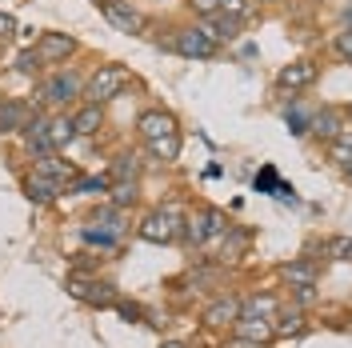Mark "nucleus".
Segmentation results:
<instances>
[{
	"mask_svg": "<svg viewBox=\"0 0 352 348\" xmlns=\"http://www.w3.org/2000/svg\"><path fill=\"white\" fill-rule=\"evenodd\" d=\"M140 240H153V244H173L188 232V224H184V213L176 208V204H164V208H156L153 217L140 220Z\"/></svg>",
	"mask_w": 352,
	"mask_h": 348,
	"instance_id": "obj_1",
	"label": "nucleus"
},
{
	"mask_svg": "<svg viewBox=\"0 0 352 348\" xmlns=\"http://www.w3.org/2000/svg\"><path fill=\"white\" fill-rule=\"evenodd\" d=\"M129 85H132L129 65H100L92 76H88L85 100H88V105H104V100H112V96H120Z\"/></svg>",
	"mask_w": 352,
	"mask_h": 348,
	"instance_id": "obj_2",
	"label": "nucleus"
},
{
	"mask_svg": "<svg viewBox=\"0 0 352 348\" xmlns=\"http://www.w3.org/2000/svg\"><path fill=\"white\" fill-rule=\"evenodd\" d=\"M68 292L76 301H85L92 308H116L120 305V292L104 281H88V276H68Z\"/></svg>",
	"mask_w": 352,
	"mask_h": 348,
	"instance_id": "obj_3",
	"label": "nucleus"
},
{
	"mask_svg": "<svg viewBox=\"0 0 352 348\" xmlns=\"http://www.w3.org/2000/svg\"><path fill=\"white\" fill-rule=\"evenodd\" d=\"M173 48L180 52V56H188V61H212V56L220 52V41H212L204 28H180Z\"/></svg>",
	"mask_w": 352,
	"mask_h": 348,
	"instance_id": "obj_4",
	"label": "nucleus"
},
{
	"mask_svg": "<svg viewBox=\"0 0 352 348\" xmlns=\"http://www.w3.org/2000/svg\"><path fill=\"white\" fill-rule=\"evenodd\" d=\"M100 12H104V21H109L116 32L136 36V32L144 28V17H140V8H136L132 0H100Z\"/></svg>",
	"mask_w": 352,
	"mask_h": 348,
	"instance_id": "obj_5",
	"label": "nucleus"
},
{
	"mask_svg": "<svg viewBox=\"0 0 352 348\" xmlns=\"http://www.w3.org/2000/svg\"><path fill=\"white\" fill-rule=\"evenodd\" d=\"M228 232V220H224V213L220 208H200L197 217L188 220V232L184 237L192 240V244H208V240H217Z\"/></svg>",
	"mask_w": 352,
	"mask_h": 348,
	"instance_id": "obj_6",
	"label": "nucleus"
},
{
	"mask_svg": "<svg viewBox=\"0 0 352 348\" xmlns=\"http://www.w3.org/2000/svg\"><path fill=\"white\" fill-rule=\"evenodd\" d=\"M36 96H44L48 105H72V96H80V76L76 72H52Z\"/></svg>",
	"mask_w": 352,
	"mask_h": 348,
	"instance_id": "obj_7",
	"label": "nucleus"
},
{
	"mask_svg": "<svg viewBox=\"0 0 352 348\" xmlns=\"http://www.w3.org/2000/svg\"><path fill=\"white\" fill-rule=\"evenodd\" d=\"M72 52H76V36H68V32H41V41H36V56L44 65H60Z\"/></svg>",
	"mask_w": 352,
	"mask_h": 348,
	"instance_id": "obj_8",
	"label": "nucleus"
},
{
	"mask_svg": "<svg viewBox=\"0 0 352 348\" xmlns=\"http://www.w3.org/2000/svg\"><path fill=\"white\" fill-rule=\"evenodd\" d=\"M316 76H320V68L312 65V61H292L276 72V88H285V92H300V88L316 85Z\"/></svg>",
	"mask_w": 352,
	"mask_h": 348,
	"instance_id": "obj_9",
	"label": "nucleus"
},
{
	"mask_svg": "<svg viewBox=\"0 0 352 348\" xmlns=\"http://www.w3.org/2000/svg\"><path fill=\"white\" fill-rule=\"evenodd\" d=\"M136 132L144 136V140H160V136H173L176 132V116L164 109H148L136 116Z\"/></svg>",
	"mask_w": 352,
	"mask_h": 348,
	"instance_id": "obj_10",
	"label": "nucleus"
},
{
	"mask_svg": "<svg viewBox=\"0 0 352 348\" xmlns=\"http://www.w3.org/2000/svg\"><path fill=\"white\" fill-rule=\"evenodd\" d=\"M32 124V109L21 100H0V132H24Z\"/></svg>",
	"mask_w": 352,
	"mask_h": 348,
	"instance_id": "obj_11",
	"label": "nucleus"
},
{
	"mask_svg": "<svg viewBox=\"0 0 352 348\" xmlns=\"http://www.w3.org/2000/svg\"><path fill=\"white\" fill-rule=\"evenodd\" d=\"M68 120H72V132H76V136H92V132L104 129V109H100V105H88V100H85V105L72 112Z\"/></svg>",
	"mask_w": 352,
	"mask_h": 348,
	"instance_id": "obj_12",
	"label": "nucleus"
},
{
	"mask_svg": "<svg viewBox=\"0 0 352 348\" xmlns=\"http://www.w3.org/2000/svg\"><path fill=\"white\" fill-rule=\"evenodd\" d=\"M340 129H344V112L340 109H320L316 116H312V124H308V132L320 136V140H336Z\"/></svg>",
	"mask_w": 352,
	"mask_h": 348,
	"instance_id": "obj_13",
	"label": "nucleus"
},
{
	"mask_svg": "<svg viewBox=\"0 0 352 348\" xmlns=\"http://www.w3.org/2000/svg\"><path fill=\"white\" fill-rule=\"evenodd\" d=\"M236 320H241V301H232V296H224V301H212V305L204 308V325H212V328L236 325Z\"/></svg>",
	"mask_w": 352,
	"mask_h": 348,
	"instance_id": "obj_14",
	"label": "nucleus"
},
{
	"mask_svg": "<svg viewBox=\"0 0 352 348\" xmlns=\"http://www.w3.org/2000/svg\"><path fill=\"white\" fill-rule=\"evenodd\" d=\"M272 316H276V296L268 292H256L241 305V320H272Z\"/></svg>",
	"mask_w": 352,
	"mask_h": 348,
	"instance_id": "obj_15",
	"label": "nucleus"
},
{
	"mask_svg": "<svg viewBox=\"0 0 352 348\" xmlns=\"http://www.w3.org/2000/svg\"><path fill=\"white\" fill-rule=\"evenodd\" d=\"M24 193H28V200H41V204H48V200H56V196H60V180L36 173V176H28V180H24Z\"/></svg>",
	"mask_w": 352,
	"mask_h": 348,
	"instance_id": "obj_16",
	"label": "nucleus"
},
{
	"mask_svg": "<svg viewBox=\"0 0 352 348\" xmlns=\"http://www.w3.org/2000/svg\"><path fill=\"white\" fill-rule=\"evenodd\" d=\"M24 144H28V153H32V156H48V153H52V140H48V120H32V124L24 129Z\"/></svg>",
	"mask_w": 352,
	"mask_h": 348,
	"instance_id": "obj_17",
	"label": "nucleus"
},
{
	"mask_svg": "<svg viewBox=\"0 0 352 348\" xmlns=\"http://www.w3.org/2000/svg\"><path fill=\"white\" fill-rule=\"evenodd\" d=\"M280 281L296 284V288H312L316 284V268L308 261H292V264H280Z\"/></svg>",
	"mask_w": 352,
	"mask_h": 348,
	"instance_id": "obj_18",
	"label": "nucleus"
},
{
	"mask_svg": "<svg viewBox=\"0 0 352 348\" xmlns=\"http://www.w3.org/2000/svg\"><path fill=\"white\" fill-rule=\"evenodd\" d=\"M236 332H241V340H248V345H264V340L276 336L272 332V320H236Z\"/></svg>",
	"mask_w": 352,
	"mask_h": 348,
	"instance_id": "obj_19",
	"label": "nucleus"
},
{
	"mask_svg": "<svg viewBox=\"0 0 352 348\" xmlns=\"http://www.w3.org/2000/svg\"><path fill=\"white\" fill-rule=\"evenodd\" d=\"M36 173L52 176V180H68V176H76V168H72V164H60L56 156L48 153V156H36Z\"/></svg>",
	"mask_w": 352,
	"mask_h": 348,
	"instance_id": "obj_20",
	"label": "nucleus"
},
{
	"mask_svg": "<svg viewBox=\"0 0 352 348\" xmlns=\"http://www.w3.org/2000/svg\"><path fill=\"white\" fill-rule=\"evenodd\" d=\"M305 328V316H300V308H292V312H280L276 320H272V332L276 336H296Z\"/></svg>",
	"mask_w": 352,
	"mask_h": 348,
	"instance_id": "obj_21",
	"label": "nucleus"
},
{
	"mask_svg": "<svg viewBox=\"0 0 352 348\" xmlns=\"http://www.w3.org/2000/svg\"><path fill=\"white\" fill-rule=\"evenodd\" d=\"M148 153L156 156V160H176L180 156V136H160V140H148Z\"/></svg>",
	"mask_w": 352,
	"mask_h": 348,
	"instance_id": "obj_22",
	"label": "nucleus"
},
{
	"mask_svg": "<svg viewBox=\"0 0 352 348\" xmlns=\"http://www.w3.org/2000/svg\"><path fill=\"white\" fill-rule=\"evenodd\" d=\"M72 136H76V132H72V120H48V140H52V153H56V149H65Z\"/></svg>",
	"mask_w": 352,
	"mask_h": 348,
	"instance_id": "obj_23",
	"label": "nucleus"
},
{
	"mask_svg": "<svg viewBox=\"0 0 352 348\" xmlns=\"http://www.w3.org/2000/svg\"><path fill=\"white\" fill-rule=\"evenodd\" d=\"M324 252H329L332 261H352V237H332L324 244Z\"/></svg>",
	"mask_w": 352,
	"mask_h": 348,
	"instance_id": "obj_24",
	"label": "nucleus"
},
{
	"mask_svg": "<svg viewBox=\"0 0 352 348\" xmlns=\"http://www.w3.org/2000/svg\"><path fill=\"white\" fill-rule=\"evenodd\" d=\"M332 52H336L344 65H352V28H344V32L332 36Z\"/></svg>",
	"mask_w": 352,
	"mask_h": 348,
	"instance_id": "obj_25",
	"label": "nucleus"
},
{
	"mask_svg": "<svg viewBox=\"0 0 352 348\" xmlns=\"http://www.w3.org/2000/svg\"><path fill=\"white\" fill-rule=\"evenodd\" d=\"M136 200V188H132V180H120L116 188H112V204L116 208H124V204H132Z\"/></svg>",
	"mask_w": 352,
	"mask_h": 348,
	"instance_id": "obj_26",
	"label": "nucleus"
},
{
	"mask_svg": "<svg viewBox=\"0 0 352 348\" xmlns=\"http://www.w3.org/2000/svg\"><path fill=\"white\" fill-rule=\"evenodd\" d=\"M285 116H288V129L292 132H308V124H312V116H308L305 109H288Z\"/></svg>",
	"mask_w": 352,
	"mask_h": 348,
	"instance_id": "obj_27",
	"label": "nucleus"
},
{
	"mask_svg": "<svg viewBox=\"0 0 352 348\" xmlns=\"http://www.w3.org/2000/svg\"><path fill=\"white\" fill-rule=\"evenodd\" d=\"M41 65H44V61L36 56V48H32V52H21V56H16V72H36Z\"/></svg>",
	"mask_w": 352,
	"mask_h": 348,
	"instance_id": "obj_28",
	"label": "nucleus"
},
{
	"mask_svg": "<svg viewBox=\"0 0 352 348\" xmlns=\"http://www.w3.org/2000/svg\"><path fill=\"white\" fill-rule=\"evenodd\" d=\"M192 4V12H200V17H217L220 8H224V0H188Z\"/></svg>",
	"mask_w": 352,
	"mask_h": 348,
	"instance_id": "obj_29",
	"label": "nucleus"
},
{
	"mask_svg": "<svg viewBox=\"0 0 352 348\" xmlns=\"http://www.w3.org/2000/svg\"><path fill=\"white\" fill-rule=\"evenodd\" d=\"M80 188H85V193H109V180H104V176H85Z\"/></svg>",
	"mask_w": 352,
	"mask_h": 348,
	"instance_id": "obj_30",
	"label": "nucleus"
},
{
	"mask_svg": "<svg viewBox=\"0 0 352 348\" xmlns=\"http://www.w3.org/2000/svg\"><path fill=\"white\" fill-rule=\"evenodd\" d=\"M12 32H16V21L8 12H0V36H12Z\"/></svg>",
	"mask_w": 352,
	"mask_h": 348,
	"instance_id": "obj_31",
	"label": "nucleus"
},
{
	"mask_svg": "<svg viewBox=\"0 0 352 348\" xmlns=\"http://www.w3.org/2000/svg\"><path fill=\"white\" fill-rule=\"evenodd\" d=\"M340 21H344V28H352V0L344 4V12H340Z\"/></svg>",
	"mask_w": 352,
	"mask_h": 348,
	"instance_id": "obj_32",
	"label": "nucleus"
},
{
	"mask_svg": "<svg viewBox=\"0 0 352 348\" xmlns=\"http://www.w3.org/2000/svg\"><path fill=\"white\" fill-rule=\"evenodd\" d=\"M160 348H184V345H176V340H168V345H160Z\"/></svg>",
	"mask_w": 352,
	"mask_h": 348,
	"instance_id": "obj_33",
	"label": "nucleus"
}]
</instances>
